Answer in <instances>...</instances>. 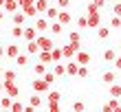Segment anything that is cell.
Here are the masks:
<instances>
[{
	"label": "cell",
	"mask_w": 121,
	"mask_h": 112,
	"mask_svg": "<svg viewBox=\"0 0 121 112\" xmlns=\"http://www.w3.org/2000/svg\"><path fill=\"white\" fill-rule=\"evenodd\" d=\"M82 51V42H68L66 46H62V57H66L68 62L75 57V53Z\"/></svg>",
	"instance_id": "1"
},
{
	"label": "cell",
	"mask_w": 121,
	"mask_h": 112,
	"mask_svg": "<svg viewBox=\"0 0 121 112\" xmlns=\"http://www.w3.org/2000/svg\"><path fill=\"white\" fill-rule=\"evenodd\" d=\"M35 44L40 46V51H51L55 46V42H53V37H48L46 33H40V35L35 37Z\"/></svg>",
	"instance_id": "2"
},
{
	"label": "cell",
	"mask_w": 121,
	"mask_h": 112,
	"mask_svg": "<svg viewBox=\"0 0 121 112\" xmlns=\"http://www.w3.org/2000/svg\"><path fill=\"white\" fill-rule=\"evenodd\" d=\"M86 16V13H84ZM101 11H97V13H88L86 16V29H99L101 26Z\"/></svg>",
	"instance_id": "3"
},
{
	"label": "cell",
	"mask_w": 121,
	"mask_h": 112,
	"mask_svg": "<svg viewBox=\"0 0 121 112\" xmlns=\"http://www.w3.org/2000/svg\"><path fill=\"white\" fill-rule=\"evenodd\" d=\"M4 97H9V99H18V97H20V88H18L16 81H13V83H4Z\"/></svg>",
	"instance_id": "4"
},
{
	"label": "cell",
	"mask_w": 121,
	"mask_h": 112,
	"mask_svg": "<svg viewBox=\"0 0 121 112\" xmlns=\"http://www.w3.org/2000/svg\"><path fill=\"white\" fill-rule=\"evenodd\" d=\"M73 62H75L77 66H88V64H90V53H86V51H77L75 57H73Z\"/></svg>",
	"instance_id": "5"
},
{
	"label": "cell",
	"mask_w": 121,
	"mask_h": 112,
	"mask_svg": "<svg viewBox=\"0 0 121 112\" xmlns=\"http://www.w3.org/2000/svg\"><path fill=\"white\" fill-rule=\"evenodd\" d=\"M48 24H51V22H48L46 18H40V16L33 20V29L38 31V33H46L48 31Z\"/></svg>",
	"instance_id": "6"
},
{
	"label": "cell",
	"mask_w": 121,
	"mask_h": 112,
	"mask_svg": "<svg viewBox=\"0 0 121 112\" xmlns=\"http://www.w3.org/2000/svg\"><path fill=\"white\" fill-rule=\"evenodd\" d=\"M31 86H33V92L35 95H42V92H46V90H51L44 81H42V77H35V79L31 81Z\"/></svg>",
	"instance_id": "7"
},
{
	"label": "cell",
	"mask_w": 121,
	"mask_h": 112,
	"mask_svg": "<svg viewBox=\"0 0 121 112\" xmlns=\"http://www.w3.org/2000/svg\"><path fill=\"white\" fill-rule=\"evenodd\" d=\"M119 73H115V71H104V75H101V81L106 83V86H112V83H117V77Z\"/></svg>",
	"instance_id": "8"
},
{
	"label": "cell",
	"mask_w": 121,
	"mask_h": 112,
	"mask_svg": "<svg viewBox=\"0 0 121 112\" xmlns=\"http://www.w3.org/2000/svg\"><path fill=\"white\" fill-rule=\"evenodd\" d=\"M55 22H60L62 26H68L70 22H73V16H70V11H60L57 13V20Z\"/></svg>",
	"instance_id": "9"
},
{
	"label": "cell",
	"mask_w": 121,
	"mask_h": 112,
	"mask_svg": "<svg viewBox=\"0 0 121 112\" xmlns=\"http://www.w3.org/2000/svg\"><path fill=\"white\" fill-rule=\"evenodd\" d=\"M11 22H13V26H24L26 16H24L22 11H16V13H11Z\"/></svg>",
	"instance_id": "10"
},
{
	"label": "cell",
	"mask_w": 121,
	"mask_h": 112,
	"mask_svg": "<svg viewBox=\"0 0 121 112\" xmlns=\"http://www.w3.org/2000/svg\"><path fill=\"white\" fill-rule=\"evenodd\" d=\"M40 33L33 29V26H24V33H22V37H24V42H35V37H38Z\"/></svg>",
	"instance_id": "11"
},
{
	"label": "cell",
	"mask_w": 121,
	"mask_h": 112,
	"mask_svg": "<svg viewBox=\"0 0 121 112\" xmlns=\"http://www.w3.org/2000/svg\"><path fill=\"white\" fill-rule=\"evenodd\" d=\"M4 55H7L9 59H16L18 55H20V46H18V44H9V46L4 48Z\"/></svg>",
	"instance_id": "12"
},
{
	"label": "cell",
	"mask_w": 121,
	"mask_h": 112,
	"mask_svg": "<svg viewBox=\"0 0 121 112\" xmlns=\"http://www.w3.org/2000/svg\"><path fill=\"white\" fill-rule=\"evenodd\" d=\"M33 7H35V11H38V16H40V13H46V9L51 7V2H48V0H35Z\"/></svg>",
	"instance_id": "13"
},
{
	"label": "cell",
	"mask_w": 121,
	"mask_h": 112,
	"mask_svg": "<svg viewBox=\"0 0 121 112\" xmlns=\"http://www.w3.org/2000/svg\"><path fill=\"white\" fill-rule=\"evenodd\" d=\"M38 59H40V64H44L48 68V64L53 66V62H51V51H40L38 53Z\"/></svg>",
	"instance_id": "14"
},
{
	"label": "cell",
	"mask_w": 121,
	"mask_h": 112,
	"mask_svg": "<svg viewBox=\"0 0 121 112\" xmlns=\"http://www.w3.org/2000/svg\"><path fill=\"white\" fill-rule=\"evenodd\" d=\"M64 57H62V46H53L51 48V62L53 64H60Z\"/></svg>",
	"instance_id": "15"
},
{
	"label": "cell",
	"mask_w": 121,
	"mask_h": 112,
	"mask_svg": "<svg viewBox=\"0 0 121 112\" xmlns=\"http://www.w3.org/2000/svg\"><path fill=\"white\" fill-rule=\"evenodd\" d=\"M16 79H18V73L13 71V68H9V71L2 73V81H4V83H13Z\"/></svg>",
	"instance_id": "16"
},
{
	"label": "cell",
	"mask_w": 121,
	"mask_h": 112,
	"mask_svg": "<svg viewBox=\"0 0 121 112\" xmlns=\"http://www.w3.org/2000/svg\"><path fill=\"white\" fill-rule=\"evenodd\" d=\"M57 13H60V9H57V7H48V9H46V13H44V18L48 20V22H55V20H57Z\"/></svg>",
	"instance_id": "17"
},
{
	"label": "cell",
	"mask_w": 121,
	"mask_h": 112,
	"mask_svg": "<svg viewBox=\"0 0 121 112\" xmlns=\"http://www.w3.org/2000/svg\"><path fill=\"white\" fill-rule=\"evenodd\" d=\"M24 51H26V55H29V57H31V55L35 57V55L40 53V46L35 44V42H26V44H24Z\"/></svg>",
	"instance_id": "18"
},
{
	"label": "cell",
	"mask_w": 121,
	"mask_h": 112,
	"mask_svg": "<svg viewBox=\"0 0 121 112\" xmlns=\"http://www.w3.org/2000/svg\"><path fill=\"white\" fill-rule=\"evenodd\" d=\"M42 103H44V99H42V95H35V92H33V95L29 97V106H31V108H40Z\"/></svg>",
	"instance_id": "19"
},
{
	"label": "cell",
	"mask_w": 121,
	"mask_h": 112,
	"mask_svg": "<svg viewBox=\"0 0 121 112\" xmlns=\"http://www.w3.org/2000/svg\"><path fill=\"white\" fill-rule=\"evenodd\" d=\"M55 77H62V75H66V64L64 62H60V64H53V71H51Z\"/></svg>",
	"instance_id": "20"
},
{
	"label": "cell",
	"mask_w": 121,
	"mask_h": 112,
	"mask_svg": "<svg viewBox=\"0 0 121 112\" xmlns=\"http://www.w3.org/2000/svg\"><path fill=\"white\" fill-rule=\"evenodd\" d=\"M16 66H18V68L29 66V55H26V53H20L18 57H16Z\"/></svg>",
	"instance_id": "21"
},
{
	"label": "cell",
	"mask_w": 121,
	"mask_h": 112,
	"mask_svg": "<svg viewBox=\"0 0 121 112\" xmlns=\"http://www.w3.org/2000/svg\"><path fill=\"white\" fill-rule=\"evenodd\" d=\"M62 95L57 92V90H48V97H46V103H60Z\"/></svg>",
	"instance_id": "22"
},
{
	"label": "cell",
	"mask_w": 121,
	"mask_h": 112,
	"mask_svg": "<svg viewBox=\"0 0 121 112\" xmlns=\"http://www.w3.org/2000/svg\"><path fill=\"white\" fill-rule=\"evenodd\" d=\"M2 11L16 13V11H18V2H13V0H4V4H2Z\"/></svg>",
	"instance_id": "23"
},
{
	"label": "cell",
	"mask_w": 121,
	"mask_h": 112,
	"mask_svg": "<svg viewBox=\"0 0 121 112\" xmlns=\"http://www.w3.org/2000/svg\"><path fill=\"white\" fill-rule=\"evenodd\" d=\"M110 99H121V83H112L110 86Z\"/></svg>",
	"instance_id": "24"
},
{
	"label": "cell",
	"mask_w": 121,
	"mask_h": 112,
	"mask_svg": "<svg viewBox=\"0 0 121 112\" xmlns=\"http://www.w3.org/2000/svg\"><path fill=\"white\" fill-rule=\"evenodd\" d=\"M117 59V51L115 48H106L104 51V62H115Z\"/></svg>",
	"instance_id": "25"
},
{
	"label": "cell",
	"mask_w": 121,
	"mask_h": 112,
	"mask_svg": "<svg viewBox=\"0 0 121 112\" xmlns=\"http://www.w3.org/2000/svg\"><path fill=\"white\" fill-rule=\"evenodd\" d=\"M42 81H44V83H46V86H48V88H51V83H53V81H57V77H55V75H53L51 71H46L44 75H42Z\"/></svg>",
	"instance_id": "26"
},
{
	"label": "cell",
	"mask_w": 121,
	"mask_h": 112,
	"mask_svg": "<svg viewBox=\"0 0 121 112\" xmlns=\"http://www.w3.org/2000/svg\"><path fill=\"white\" fill-rule=\"evenodd\" d=\"M48 29H51L53 35H62V33H64V26L60 22H51V24H48Z\"/></svg>",
	"instance_id": "27"
},
{
	"label": "cell",
	"mask_w": 121,
	"mask_h": 112,
	"mask_svg": "<svg viewBox=\"0 0 121 112\" xmlns=\"http://www.w3.org/2000/svg\"><path fill=\"white\" fill-rule=\"evenodd\" d=\"M46 71H48V68H46L44 64H40V62H38V64H33V75H35V77H42Z\"/></svg>",
	"instance_id": "28"
},
{
	"label": "cell",
	"mask_w": 121,
	"mask_h": 112,
	"mask_svg": "<svg viewBox=\"0 0 121 112\" xmlns=\"http://www.w3.org/2000/svg\"><path fill=\"white\" fill-rule=\"evenodd\" d=\"M77 68H79V66H77L75 62L70 59L68 64H66V75H70V77H77Z\"/></svg>",
	"instance_id": "29"
},
{
	"label": "cell",
	"mask_w": 121,
	"mask_h": 112,
	"mask_svg": "<svg viewBox=\"0 0 121 112\" xmlns=\"http://www.w3.org/2000/svg\"><path fill=\"white\" fill-rule=\"evenodd\" d=\"M22 110H24V103L20 101V99H13V103H11L9 112H22Z\"/></svg>",
	"instance_id": "30"
},
{
	"label": "cell",
	"mask_w": 121,
	"mask_h": 112,
	"mask_svg": "<svg viewBox=\"0 0 121 112\" xmlns=\"http://www.w3.org/2000/svg\"><path fill=\"white\" fill-rule=\"evenodd\" d=\"M97 37H99V40H108V37H110V29L99 26V29H97Z\"/></svg>",
	"instance_id": "31"
},
{
	"label": "cell",
	"mask_w": 121,
	"mask_h": 112,
	"mask_svg": "<svg viewBox=\"0 0 121 112\" xmlns=\"http://www.w3.org/2000/svg\"><path fill=\"white\" fill-rule=\"evenodd\" d=\"M35 0H18V11H24V9H29V7H33Z\"/></svg>",
	"instance_id": "32"
},
{
	"label": "cell",
	"mask_w": 121,
	"mask_h": 112,
	"mask_svg": "<svg viewBox=\"0 0 121 112\" xmlns=\"http://www.w3.org/2000/svg\"><path fill=\"white\" fill-rule=\"evenodd\" d=\"M11 103H13V99H9V97H2V99H0V110H7V112H9Z\"/></svg>",
	"instance_id": "33"
},
{
	"label": "cell",
	"mask_w": 121,
	"mask_h": 112,
	"mask_svg": "<svg viewBox=\"0 0 121 112\" xmlns=\"http://www.w3.org/2000/svg\"><path fill=\"white\" fill-rule=\"evenodd\" d=\"M55 7H57L60 11H66L70 7V0H55Z\"/></svg>",
	"instance_id": "34"
},
{
	"label": "cell",
	"mask_w": 121,
	"mask_h": 112,
	"mask_svg": "<svg viewBox=\"0 0 121 112\" xmlns=\"http://www.w3.org/2000/svg\"><path fill=\"white\" fill-rule=\"evenodd\" d=\"M22 13H24L26 18H31V20H35V18H38V11H35V7H29V9H24Z\"/></svg>",
	"instance_id": "35"
},
{
	"label": "cell",
	"mask_w": 121,
	"mask_h": 112,
	"mask_svg": "<svg viewBox=\"0 0 121 112\" xmlns=\"http://www.w3.org/2000/svg\"><path fill=\"white\" fill-rule=\"evenodd\" d=\"M73 112H86V103L84 101H75L73 103Z\"/></svg>",
	"instance_id": "36"
},
{
	"label": "cell",
	"mask_w": 121,
	"mask_h": 112,
	"mask_svg": "<svg viewBox=\"0 0 121 112\" xmlns=\"http://www.w3.org/2000/svg\"><path fill=\"white\" fill-rule=\"evenodd\" d=\"M22 33H24V26H13V29H11V35L16 37V40L22 37Z\"/></svg>",
	"instance_id": "37"
},
{
	"label": "cell",
	"mask_w": 121,
	"mask_h": 112,
	"mask_svg": "<svg viewBox=\"0 0 121 112\" xmlns=\"http://www.w3.org/2000/svg\"><path fill=\"white\" fill-rule=\"evenodd\" d=\"M77 77H79V79H86L88 77V66H79L77 68Z\"/></svg>",
	"instance_id": "38"
},
{
	"label": "cell",
	"mask_w": 121,
	"mask_h": 112,
	"mask_svg": "<svg viewBox=\"0 0 121 112\" xmlns=\"http://www.w3.org/2000/svg\"><path fill=\"white\" fill-rule=\"evenodd\" d=\"M110 29H121V18H117V16L110 18Z\"/></svg>",
	"instance_id": "39"
},
{
	"label": "cell",
	"mask_w": 121,
	"mask_h": 112,
	"mask_svg": "<svg viewBox=\"0 0 121 112\" xmlns=\"http://www.w3.org/2000/svg\"><path fill=\"white\" fill-rule=\"evenodd\" d=\"M68 42H82L79 31H70V33H68Z\"/></svg>",
	"instance_id": "40"
},
{
	"label": "cell",
	"mask_w": 121,
	"mask_h": 112,
	"mask_svg": "<svg viewBox=\"0 0 121 112\" xmlns=\"http://www.w3.org/2000/svg\"><path fill=\"white\" fill-rule=\"evenodd\" d=\"M112 68H115V73H121V55H117V59L112 62Z\"/></svg>",
	"instance_id": "41"
},
{
	"label": "cell",
	"mask_w": 121,
	"mask_h": 112,
	"mask_svg": "<svg viewBox=\"0 0 121 112\" xmlns=\"http://www.w3.org/2000/svg\"><path fill=\"white\" fill-rule=\"evenodd\" d=\"M77 29H86V16H79V18H77Z\"/></svg>",
	"instance_id": "42"
},
{
	"label": "cell",
	"mask_w": 121,
	"mask_h": 112,
	"mask_svg": "<svg viewBox=\"0 0 121 112\" xmlns=\"http://www.w3.org/2000/svg\"><path fill=\"white\" fill-rule=\"evenodd\" d=\"M97 11H99V9H97L92 2H88V4H86V16H88V13H97Z\"/></svg>",
	"instance_id": "43"
},
{
	"label": "cell",
	"mask_w": 121,
	"mask_h": 112,
	"mask_svg": "<svg viewBox=\"0 0 121 112\" xmlns=\"http://www.w3.org/2000/svg\"><path fill=\"white\" fill-rule=\"evenodd\" d=\"M112 13H115L117 18H121V2H117L115 7H112Z\"/></svg>",
	"instance_id": "44"
},
{
	"label": "cell",
	"mask_w": 121,
	"mask_h": 112,
	"mask_svg": "<svg viewBox=\"0 0 121 112\" xmlns=\"http://www.w3.org/2000/svg\"><path fill=\"white\" fill-rule=\"evenodd\" d=\"M92 4H95V7H97V9H99V11H101V9H104V7H106V0H92Z\"/></svg>",
	"instance_id": "45"
},
{
	"label": "cell",
	"mask_w": 121,
	"mask_h": 112,
	"mask_svg": "<svg viewBox=\"0 0 121 112\" xmlns=\"http://www.w3.org/2000/svg\"><path fill=\"white\" fill-rule=\"evenodd\" d=\"M48 106V112H60V103H46Z\"/></svg>",
	"instance_id": "46"
},
{
	"label": "cell",
	"mask_w": 121,
	"mask_h": 112,
	"mask_svg": "<svg viewBox=\"0 0 121 112\" xmlns=\"http://www.w3.org/2000/svg\"><path fill=\"white\" fill-rule=\"evenodd\" d=\"M101 112H112V106H110V103H104V108H101Z\"/></svg>",
	"instance_id": "47"
},
{
	"label": "cell",
	"mask_w": 121,
	"mask_h": 112,
	"mask_svg": "<svg viewBox=\"0 0 121 112\" xmlns=\"http://www.w3.org/2000/svg\"><path fill=\"white\" fill-rule=\"evenodd\" d=\"M22 112H35V108H31V106H24V110Z\"/></svg>",
	"instance_id": "48"
},
{
	"label": "cell",
	"mask_w": 121,
	"mask_h": 112,
	"mask_svg": "<svg viewBox=\"0 0 121 112\" xmlns=\"http://www.w3.org/2000/svg\"><path fill=\"white\" fill-rule=\"evenodd\" d=\"M4 92V83H2V79H0V95Z\"/></svg>",
	"instance_id": "49"
},
{
	"label": "cell",
	"mask_w": 121,
	"mask_h": 112,
	"mask_svg": "<svg viewBox=\"0 0 121 112\" xmlns=\"http://www.w3.org/2000/svg\"><path fill=\"white\" fill-rule=\"evenodd\" d=\"M112 112H121V103H119L117 108H112Z\"/></svg>",
	"instance_id": "50"
},
{
	"label": "cell",
	"mask_w": 121,
	"mask_h": 112,
	"mask_svg": "<svg viewBox=\"0 0 121 112\" xmlns=\"http://www.w3.org/2000/svg\"><path fill=\"white\" fill-rule=\"evenodd\" d=\"M2 20H4V11L0 9V22H2Z\"/></svg>",
	"instance_id": "51"
},
{
	"label": "cell",
	"mask_w": 121,
	"mask_h": 112,
	"mask_svg": "<svg viewBox=\"0 0 121 112\" xmlns=\"http://www.w3.org/2000/svg\"><path fill=\"white\" fill-rule=\"evenodd\" d=\"M2 55H4V46H0V59H2Z\"/></svg>",
	"instance_id": "52"
},
{
	"label": "cell",
	"mask_w": 121,
	"mask_h": 112,
	"mask_svg": "<svg viewBox=\"0 0 121 112\" xmlns=\"http://www.w3.org/2000/svg\"><path fill=\"white\" fill-rule=\"evenodd\" d=\"M2 73H4V68H2V64H0V79H2Z\"/></svg>",
	"instance_id": "53"
},
{
	"label": "cell",
	"mask_w": 121,
	"mask_h": 112,
	"mask_svg": "<svg viewBox=\"0 0 121 112\" xmlns=\"http://www.w3.org/2000/svg\"><path fill=\"white\" fill-rule=\"evenodd\" d=\"M110 2H112V4H117V2H121V0H110Z\"/></svg>",
	"instance_id": "54"
},
{
	"label": "cell",
	"mask_w": 121,
	"mask_h": 112,
	"mask_svg": "<svg viewBox=\"0 0 121 112\" xmlns=\"http://www.w3.org/2000/svg\"><path fill=\"white\" fill-rule=\"evenodd\" d=\"M2 4H4V0H0V9H2Z\"/></svg>",
	"instance_id": "55"
},
{
	"label": "cell",
	"mask_w": 121,
	"mask_h": 112,
	"mask_svg": "<svg viewBox=\"0 0 121 112\" xmlns=\"http://www.w3.org/2000/svg\"><path fill=\"white\" fill-rule=\"evenodd\" d=\"M0 112H7V110H0Z\"/></svg>",
	"instance_id": "56"
},
{
	"label": "cell",
	"mask_w": 121,
	"mask_h": 112,
	"mask_svg": "<svg viewBox=\"0 0 121 112\" xmlns=\"http://www.w3.org/2000/svg\"><path fill=\"white\" fill-rule=\"evenodd\" d=\"M117 77H121V75H117Z\"/></svg>",
	"instance_id": "57"
}]
</instances>
